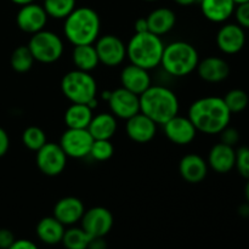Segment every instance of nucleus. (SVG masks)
Masks as SVG:
<instances>
[{"label":"nucleus","instance_id":"nucleus-1","mask_svg":"<svg viewBox=\"0 0 249 249\" xmlns=\"http://www.w3.org/2000/svg\"><path fill=\"white\" fill-rule=\"evenodd\" d=\"M187 117L196 126L197 131L215 135L230 124L231 112L226 107L223 97L204 96L190 106Z\"/></svg>","mask_w":249,"mask_h":249},{"label":"nucleus","instance_id":"nucleus-2","mask_svg":"<svg viewBox=\"0 0 249 249\" xmlns=\"http://www.w3.org/2000/svg\"><path fill=\"white\" fill-rule=\"evenodd\" d=\"M100 31L101 19L99 14L88 6L75 7L63 23V34L73 46L94 44L100 36Z\"/></svg>","mask_w":249,"mask_h":249},{"label":"nucleus","instance_id":"nucleus-3","mask_svg":"<svg viewBox=\"0 0 249 249\" xmlns=\"http://www.w3.org/2000/svg\"><path fill=\"white\" fill-rule=\"evenodd\" d=\"M177 94L164 85H151L140 95V112L150 117L157 125H163L179 114Z\"/></svg>","mask_w":249,"mask_h":249},{"label":"nucleus","instance_id":"nucleus-4","mask_svg":"<svg viewBox=\"0 0 249 249\" xmlns=\"http://www.w3.org/2000/svg\"><path fill=\"white\" fill-rule=\"evenodd\" d=\"M164 45L162 36L151 32L135 33L126 44V57L130 63L151 71L160 66Z\"/></svg>","mask_w":249,"mask_h":249},{"label":"nucleus","instance_id":"nucleus-5","mask_svg":"<svg viewBox=\"0 0 249 249\" xmlns=\"http://www.w3.org/2000/svg\"><path fill=\"white\" fill-rule=\"evenodd\" d=\"M198 62V51L192 44L175 40L164 45L160 66L167 74L181 78L196 71Z\"/></svg>","mask_w":249,"mask_h":249},{"label":"nucleus","instance_id":"nucleus-6","mask_svg":"<svg viewBox=\"0 0 249 249\" xmlns=\"http://www.w3.org/2000/svg\"><path fill=\"white\" fill-rule=\"evenodd\" d=\"M61 91L72 104L89 105L96 99L97 82L90 72L73 70L61 79Z\"/></svg>","mask_w":249,"mask_h":249},{"label":"nucleus","instance_id":"nucleus-7","mask_svg":"<svg viewBox=\"0 0 249 249\" xmlns=\"http://www.w3.org/2000/svg\"><path fill=\"white\" fill-rule=\"evenodd\" d=\"M34 60L40 63H53L60 60L65 51V44L61 36L55 32L43 29L32 34L27 45Z\"/></svg>","mask_w":249,"mask_h":249},{"label":"nucleus","instance_id":"nucleus-8","mask_svg":"<svg viewBox=\"0 0 249 249\" xmlns=\"http://www.w3.org/2000/svg\"><path fill=\"white\" fill-rule=\"evenodd\" d=\"M67 156L61 146L55 142H46L36 151V163L38 169L46 177H57L67 165Z\"/></svg>","mask_w":249,"mask_h":249},{"label":"nucleus","instance_id":"nucleus-9","mask_svg":"<svg viewBox=\"0 0 249 249\" xmlns=\"http://www.w3.org/2000/svg\"><path fill=\"white\" fill-rule=\"evenodd\" d=\"M94 139L88 129L67 128L60 138L61 148L66 156L74 160H82L89 156Z\"/></svg>","mask_w":249,"mask_h":249},{"label":"nucleus","instance_id":"nucleus-10","mask_svg":"<svg viewBox=\"0 0 249 249\" xmlns=\"http://www.w3.org/2000/svg\"><path fill=\"white\" fill-rule=\"evenodd\" d=\"M99 61L107 67H117L126 58V45L114 34L100 36L94 43Z\"/></svg>","mask_w":249,"mask_h":249},{"label":"nucleus","instance_id":"nucleus-11","mask_svg":"<svg viewBox=\"0 0 249 249\" xmlns=\"http://www.w3.org/2000/svg\"><path fill=\"white\" fill-rule=\"evenodd\" d=\"M82 229L90 237H105L113 226V215L105 207H92L83 214Z\"/></svg>","mask_w":249,"mask_h":249},{"label":"nucleus","instance_id":"nucleus-12","mask_svg":"<svg viewBox=\"0 0 249 249\" xmlns=\"http://www.w3.org/2000/svg\"><path fill=\"white\" fill-rule=\"evenodd\" d=\"M107 102L116 118L126 121L140 112V96L122 87L111 91Z\"/></svg>","mask_w":249,"mask_h":249},{"label":"nucleus","instance_id":"nucleus-13","mask_svg":"<svg viewBox=\"0 0 249 249\" xmlns=\"http://www.w3.org/2000/svg\"><path fill=\"white\" fill-rule=\"evenodd\" d=\"M163 130L170 142L179 146H186L191 143L198 133L189 117H182L179 114L163 124Z\"/></svg>","mask_w":249,"mask_h":249},{"label":"nucleus","instance_id":"nucleus-14","mask_svg":"<svg viewBox=\"0 0 249 249\" xmlns=\"http://www.w3.org/2000/svg\"><path fill=\"white\" fill-rule=\"evenodd\" d=\"M48 14L41 5L32 2L21 6L16 16L17 27L22 32L28 34H34L45 29L48 23Z\"/></svg>","mask_w":249,"mask_h":249},{"label":"nucleus","instance_id":"nucleus-15","mask_svg":"<svg viewBox=\"0 0 249 249\" xmlns=\"http://www.w3.org/2000/svg\"><path fill=\"white\" fill-rule=\"evenodd\" d=\"M216 46L226 55L238 53L246 45V32L240 24L226 23L216 33Z\"/></svg>","mask_w":249,"mask_h":249},{"label":"nucleus","instance_id":"nucleus-16","mask_svg":"<svg viewBox=\"0 0 249 249\" xmlns=\"http://www.w3.org/2000/svg\"><path fill=\"white\" fill-rule=\"evenodd\" d=\"M125 133L131 141L138 143H147L157 134V124L146 114L139 112L131 118L126 119Z\"/></svg>","mask_w":249,"mask_h":249},{"label":"nucleus","instance_id":"nucleus-17","mask_svg":"<svg viewBox=\"0 0 249 249\" xmlns=\"http://www.w3.org/2000/svg\"><path fill=\"white\" fill-rule=\"evenodd\" d=\"M119 79H121L122 88L139 96L152 85L150 71L133 65V63H129L122 70Z\"/></svg>","mask_w":249,"mask_h":249},{"label":"nucleus","instance_id":"nucleus-18","mask_svg":"<svg viewBox=\"0 0 249 249\" xmlns=\"http://www.w3.org/2000/svg\"><path fill=\"white\" fill-rule=\"evenodd\" d=\"M196 71L202 80L212 84L224 82L230 75L229 63L218 56H208L202 61L199 60Z\"/></svg>","mask_w":249,"mask_h":249},{"label":"nucleus","instance_id":"nucleus-19","mask_svg":"<svg viewBox=\"0 0 249 249\" xmlns=\"http://www.w3.org/2000/svg\"><path fill=\"white\" fill-rule=\"evenodd\" d=\"M84 212L85 206L79 198L68 196L56 202L53 215L65 226H72L82 220Z\"/></svg>","mask_w":249,"mask_h":249},{"label":"nucleus","instance_id":"nucleus-20","mask_svg":"<svg viewBox=\"0 0 249 249\" xmlns=\"http://www.w3.org/2000/svg\"><path fill=\"white\" fill-rule=\"evenodd\" d=\"M208 163L197 153H189L179 162V174L189 184H199L208 174Z\"/></svg>","mask_w":249,"mask_h":249},{"label":"nucleus","instance_id":"nucleus-21","mask_svg":"<svg viewBox=\"0 0 249 249\" xmlns=\"http://www.w3.org/2000/svg\"><path fill=\"white\" fill-rule=\"evenodd\" d=\"M236 151L223 142L215 143L208 153V167L218 174H226L235 168Z\"/></svg>","mask_w":249,"mask_h":249},{"label":"nucleus","instance_id":"nucleus-22","mask_svg":"<svg viewBox=\"0 0 249 249\" xmlns=\"http://www.w3.org/2000/svg\"><path fill=\"white\" fill-rule=\"evenodd\" d=\"M203 16L213 23H224L233 15L236 4L233 0H201Z\"/></svg>","mask_w":249,"mask_h":249},{"label":"nucleus","instance_id":"nucleus-23","mask_svg":"<svg viewBox=\"0 0 249 249\" xmlns=\"http://www.w3.org/2000/svg\"><path fill=\"white\" fill-rule=\"evenodd\" d=\"M118 123L117 118L109 112H102L92 117L88 131L92 136L94 140H111L117 133Z\"/></svg>","mask_w":249,"mask_h":249},{"label":"nucleus","instance_id":"nucleus-24","mask_svg":"<svg viewBox=\"0 0 249 249\" xmlns=\"http://www.w3.org/2000/svg\"><path fill=\"white\" fill-rule=\"evenodd\" d=\"M146 19H147L148 32L162 36L174 28L177 23V15L168 7H158L150 12Z\"/></svg>","mask_w":249,"mask_h":249},{"label":"nucleus","instance_id":"nucleus-25","mask_svg":"<svg viewBox=\"0 0 249 249\" xmlns=\"http://www.w3.org/2000/svg\"><path fill=\"white\" fill-rule=\"evenodd\" d=\"M65 231V225L60 223L53 215L40 219L36 228V232L39 240L49 246L62 242Z\"/></svg>","mask_w":249,"mask_h":249},{"label":"nucleus","instance_id":"nucleus-26","mask_svg":"<svg viewBox=\"0 0 249 249\" xmlns=\"http://www.w3.org/2000/svg\"><path fill=\"white\" fill-rule=\"evenodd\" d=\"M72 62L75 66V70L91 72L96 70L100 65L99 56L94 44L87 45H75L72 51Z\"/></svg>","mask_w":249,"mask_h":249},{"label":"nucleus","instance_id":"nucleus-27","mask_svg":"<svg viewBox=\"0 0 249 249\" xmlns=\"http://www.w3.org/2000/svg\"><path fill=\"white\" fill-rule=\"evenodd\" d=\"M92 117V108L84 104H72L65 112V124L67 128L88 129Z\"/></svg>","mask_w":249,"mask_h":249},{"label":"nucleus","instance_id":"nucleus-28","mask_svg":"<svg viewBox=\"0 0 249 249\" xmlns=\"http://www.w3.org/2000/svg\"><path fill=\"white\" fill-rule=\"evenodd\" d=\"M34 57L27 45L17 46L11 55V67L17 73H26L31 71L34 65Z\"/></svg>","mask_w":249,"mask_h":249},{"label":"nucleus","instance_id":"nucleus-29","mask_svg":"<svg viewBox=\"0 0 249 249\" xmlns=\"http://www.w3.org/2000/svg\"><path fill=\"white\" fill-rule=\"evenodd\" d=\"M91 237L83 230L82 226L80 228L72 226L65 231L61 243L66 249H87Z\"/></svg>","mask_w":249,"mask_h":249},{"label":"nucleus","instance_id":"nucleus-30","mask_svg":"<svg viewBox=\"0 0 249 249\" xmlns=\"http://www.w3.org/2000/svg\"><path fill=\"white\" fill-rule=\"evenodd\" d=\"M43 7L49 17L65 19L75 9V0H44Z\"/></svg>","mask_w":249,"mask_h":249},{"label":"nucleus","instance_id":"nucleus-31","mask_svg":"<svg viewBox=\"0 0 249 249\" xmlns=\"http://www.w3.org/2000/svg\"><path fill=\"white\" fill-rule=\"evenodd\" d=\"M22 142H23L24 147L36 152L48 142V140H46V134L43 129L32 125L24 129L22 133Z\"/></svg>","mask_w":249,"mask_h":249},{"label":"nucleus","instance_id":"nucleus-32","mask_svg":"<svg viewBox=\"0 0 249 249\" xmlns=\"http://www.w3.org/2000/svg\"><path fill=\"white\" fill-rule=\"evenodd\" d=\"M226 107L232 113H241L245 111L249 105V96L247 92L242 89H232L226 92L223 97Z\"/></svg>","mask_w":249,"mask_h":249},{"label":"nucleus","instance_id":"nucleus-33","mask_svg":"<svg viewBox=\"0 0 249 249\" xmlns=\"http://www.w3.org/2000/svg\"><path fill=\"white\" fill-rule=\"evenodd\" d=\"M114 147L111 140H94L89 156L97 162L108 160L113 156Z\"/></svg>","mask_w":249,"mask_h":249},{"label":"nucleus","instance_id":"nucleus-34","mask_svg":"<svg viewBox=\"0 0 249 249\" xmlns=\"http://www.w3.org/2000/svg\"><path fill=\"white\" fill-rule=\"evenodd\" d=\"M235 168L241 177L249 179V147L247 146H242L236 151Z\"/></svg>","mask_w":249,"mask_h":249},{"label":"nucleus","instance_id":"nucleus-35","mask_svg":"<svg viewBox=\"0 0 249 249\" xmlns=\"http://www.w3.org/2000/svg\"><path fill=\"white\" fill-rule=\"evenodd\" d=\"M219 135H220V142L225 143V145L228 146H231V147H235V146L240 142V131L230 125L224 128L223 130L219 133Z\"/></svg>","mask_w":249,"mask_h":249},{"label":"nucleus","instance_id":"nucleus-36","mask_svg":"<svg viewBox=\"0 0 249 249\" xmlns=\"http://www.w3.org/2000/svg\"><path fill=\"white\" fill-rule=\"evenodd\" d=\"M233 15H235L237 24H240L243 29H249V1L236 5Z\"/></svg>","mask_w":249,"mask_h":249},{"label":"nucleus","instance_id":"nucleus-37","mask_svg":"<svg viewBox=\"0 0 249 249\" xmlns=\"http://www.w3.org/2000/svg\"><path fill=\"white\" fill-rule=\"evenodd\" d=\"M14 242V233L9 229H0V249H7Z\"/></svg>","mask_w":249,"mask_h":249},{"label":"nucleus","instance_id":"nucleus-38","mask_svg":"<svg viewBox=\"0 0 249 249\" xmlns=\"http://www.w3.org/2000/svg\"><path fill=\"white\" fill-rule=\"evenodd\" d=\"M7 249H39L38 246L31 240H26V238H21V240H15Z\"/></svg>","mask_w":249,"mask_h":249},{"label":"nucleus","instance_id":"nucleus-39","mask_svg":"<svg viewBox=\"0 0 249 249\" xmlns=\"http://www.w3.org/2000/svg\"><path fill=\"white\" fill-rule=\"evenodd\" d=\"M10 147V138L6 131L0 128V158L4 157Z\"/></svg>","mask_w":249,"mask_h":249},{"label":"nucleus","instance_id":"nucleus-40","mask_svg":"<svg viewBox=\"0 0 249 249\" xmlns=\"http://www.w3.org/2000/svg\"><path fill=\"white\" fill-rule=\"evenodd\" d=\"M87 249H107V243L105 241V237H92Z\"/></svg>","mask_w":249,"mask_h":249},{"label":"nucleus","instance_id":"nucleus-41","mask_svg":"<svg viewBox=\"0 0 249 249\" xmlns=\"http://www.w3.org/2000/svg\"><path fill=\"white\" fill-rule=\"evenodd\" d=\"M134 27H135V33H143V32H148V24L146 17H141V18H138L134 23Z\"/></svg>","mask_w":249,"mask_h":249},{"label":"nucleus","instance_id":"nucleus-42","mask_svg":"<svg viewBox=\"0 0 249 249\" xmlns=\"http://www.w3.org/2000/svg\"><path fill=\"white\" fill-rule=\"evenodd\" d=\"M238 214H240L242 218H249V203H243L238 207Z\"/></svg>","mask_w":249,"mask_h":249},{"label":"nucleus","instance_id":"nucleus-43","mask_svg":"<svg viewBox=\"0 0 249 249\" xmlns=\"http://www.w3.org/2000/svg\"><path fill=\"white\" fill-rule=\"evenodd\" d=\"M174 1L181 6H190L192 4H196V2H201V0H174Z\"/></svg>","mask_w":249,"mask_h":249},{"label":"nucleus","instance_id":"nucleus-44","mask_svg":"<svg viewBox=\"0 0 249 249\" xmlns=\"http://www.w3.org/2000/svg\"><path fill=\"white\" fill-rule=\"evenodd\" d=\"M14 4L16 5H19V6H23V5H27V4H32V2H34L36 0H11Z\"/></svg>","mask_w":249,"mask_h":249},{"label":"nucleus","instance_id":"nucleus-45","mask_svg":"<svg viewBox=\"0 0 249 249\" xmlns=\"http://www.w3.org/2000/svg\"><path fill=\"white\" fill-rule=\"evenodd\" d=\"M245 197H246V202L249 203V179L247 180L245 186Z\"/></svg>","mask_w":249,"mask_h":249},{"label":"nucleus","instance_id":"nucleus-46","mask_svg":"<svg viewBox=\"0 0 249 249\" xmlns=\"http://www.w3.org/2000/svg\"><path fill=\"white\" fill-rule=\"evenodd\" d=\"M249 0H233L236 5H240V4H245V2H248Z\"/></svg>","mask_w":249,"mask_h":249},{"label":"nucleus","instance_id":"nucleus-47","mask_svg":"<svg viewBox=\"0 0 249 249\" xmlns=\"http://www.w3.org/2000/svg\"><path fill=\"white\" fill-rule=\"evenodd\" d=\"M145 1H156V0H145Z\"/></svg>","mask_w":249,"mask_h":249}]
</instances>
